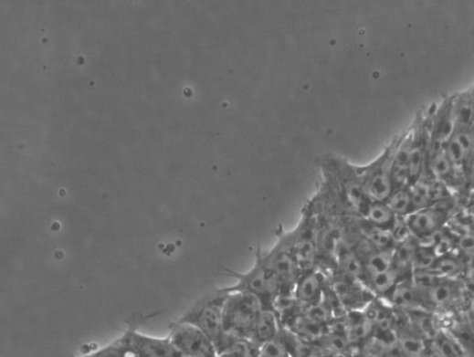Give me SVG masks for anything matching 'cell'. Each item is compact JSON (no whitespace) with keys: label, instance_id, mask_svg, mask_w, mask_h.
I'll return each mask as SVG.
<instances>
[{"label":"cell","instance_id":"1","mask_svg":"<svg viewBox=\"0 0 474 357\" xmlns=\"http://www.w3.org/2000/svg\"><path fill=\"white\" fill-rule=\"evenodd\" d=\"M253 267L246 273L226 268L227 275L237 279L232 287L222 289L226 293H240L255 298L263 310H274L281 293L279 280L275 272L264 262L258 249Z\"/></svg>","mask_w":474,"mask_h":357},{"label":"cell","instance_id":"2","mask_svg":"<svg viewBox=\"0 0 474 357\" xmlns=\"http://www.w3.org/2000/svg\"><path fill=\"white\" fill-rule=\"evenodd\" d=\"M227 293L222 289L199 299L178 320L190 324L205 333L214 343L217 353L226 334L224 331V306Z\"/></svg>","mask_w":474,"mask_h":357},{"label":"cell","instance_id":"3","mask_svg":"<svg viewBox=\"0 0 474 357\" xmlns=\"http://www.w3.org/2000/svg\"><path fill=\"white\" fill-rule=\"evenodd\" d=\"M401 135L395 138L384 152L366 166H356L363 190L373 201H386L394 191L392 162Z\"/></svg>","mask_w":474,"mask_h":357},{"label":"cell","instance_id":"4","mask_svg":"<svg viewBox=\"0 0 474 357\" xmlns=\"http://www.w3.org/2000/svg\"><path fill=\"white\" fill-rule=\"evenodd\" d=\"M462 207L456 197L416 210L406 217L408 228L413 237L426 243L437 233L445 228L455 214Z\"/></svg>","mask_w":474,"mask_h":357},{"label":"cell","instance_id":"5","mask_svg":"<svg viewBox=\"0 0 474 357\" xmlns=\"http://www.w3.org/2000/svg\"><path fill=\"white\" fill-rule=\"evenodd\" d=\"M260 254L279 280L280 295H292L302 270L293 251L290 233L282 234L272 250L267 253L260 251Z\"/></svg>","mask_w":474,"mask_h":357},{"label":"cell","instance_id":"6","mask_svg":"<svg viewBox=\"0 0 474 357\" xmlns=\"http://www.w3.org/2000/svg\"><path fill=\"white\" fill-rule=\"evenodd\" d=\"M290 235L302 272L317 268L319 221L317 213L310 203L304 208L299 226Z\"/></svg>","mask_w":474,"mask_h":357},{"label":"cell","instance_id":"7","mask_svg":"<svg viewBox=\"0 0 474 357\" xmlns=\"http://www.w3.org/2000/svg\"><path fill=\"white\" fill-rule=\"evenodd\" d=\"M261 309L258 301L251 296L227 293L224 306L226 334L248 338L250 330Z\"/></svg>","mask_w":474,"mask_h":357},{"label":"cell","instance_id":"8","mask_svg":"<svg viewBox=\"0 0 474 357\" xmlns=\"http://www.w3.org/2000/svg\"><path fill=\"white\" fill-rule=\"evenodd\" d=\"M435 106L427 113H419L408 131L410 137V170L408 185L412 186L429 173V128Z\"/></svg>","mask_w":474,"mask_h":357},{"label":"cell","instance_id":"9","mask_svg":"<svg viewBox=\"0 0 474 357\" xmlns=\"http://www.w3.org/2000/svg\"><path fill=\"white\" fill-rule=\"evenodd\" d=\"M178 352V357H216L211 340L195 327L176 321L167 336Z\"/></svg>","mask_w":474,"mask_h":357},{"label":"cell","instance_id":"10","mask_svg":"<svg viewBox=\"0 0 474 357\" xmlns=\"http://www.w3.org/2000/svg\"><path fill=\"white\" fill-rule=\"evenodd\" d=\"M447 152L465 180L473 181V123L453 121Z\"/></svg>","mask_w":474,"mask_h":357},{"label":"cell","instance_id":"11","mask_svg":"<svg viewBox=\"0 0 474 357\" xmlns=\"http://www.w3.org/2000/svg\"><path fill=\"white\" fill-rule=\"evenodd\" d=\"M329 287L349 312L363 311L375 299L364 285L354 279L329 274Z\"/></svg>","mask_w":474,"mask_h":357},{"label":"cell","instance_id":"12","mask_svg":"<svg viewBox=\"0 0 474 357\" xmlns=\"http://www.w3.org/2000/svg\"><path fill=\"white\" fill-rule=\"evenodd\" d=\"M454 96L446 98L435 106L429 128V156L446 149L453 129Z\"/></svg>","mask_w":474,"mask_h":357},{"label":"cell","instance_id":"13","mask_svg":"<svg viewBox=\"0 0 474 357\" xmlns=\"http://www.w3.org/2000/svg\"><path fill=\"white\" fill-rule=\"evenodd\" d=\"M380 299L395 310L405 313L429 310L425 299L416 289L412 278L398 281Z\"/></svg>","mask_w":474,"mask_h":357},{"label":"cell","instance_id":"14","mask_svg":"<svg viewBox=\"0 0 474 357\" xmlns=\"http://www.w3.org/2000/svg\"><path fill=\"white\" fill-rule=\"evenodd\" d=\"M374 328V335L389 342L395 341L396 310L381 299L375 298L363 310Z\"/></svg>","mask_w":474,"mask_h":357},{"label":"cell","instance_id":"15","mask_svg":"<svg viewBox=\"0 0 474 357\" xmlns=\"http://www.w3.org/2000/svg\"><path fill=\"white\" fill-rule=\"evenodd\" d=\"M125 334L130 346L139 357H178L168 337H153L132 330Z\"/></svg>","mask_w":474,"mask_h":357},{"label":"cell","instance_id":"16","mask_svg":"<svg viewBox=\"0 0 474 357\" xmlns=\"http://www.w3.org/2000/svg\"><path fill=\"white\" fill-rule=\"evenodd\" d=\"M326 281V275L318 268L303 271L295 284L293 295L303 308L315 305L321 301Z\"/></svg>","mask_w":474,"mask_h":357},{"label":"cell","instance_id":"17","mask_svg":"<svg viewBox=\"0 0 474 357\" xmlns=\"http://www.w3.org/2000/svg\"><path fill=\"white\" fill-rule=\"evenodd\" d=\"M414 212L450 200L455 196L450 190L434 176H424L411 186Z\"/></svg>","mask_w":474,"mask_h":357},{"label":"cell","instance_id":"18","mask_svg":"<svg viewBox=\"0 0 474 357\" xmlns=\"http://www.w3.org/2000/svg\"><path fill=\"white\" fill-rule=\"evenodd\" d=\"M282 328H285L300 338L319 344L328 331L325 326L313 320L303 311L296 314L288 320Z\"/></svg>","mask_w":474,"mask_h":357},{"label":"cell","instance_id":"19","mask_svg":"<svg viewBox=\"0 0 474 357\" xmlns=\"http://www.w3.org/2000/svg\"><path fill=\"white\" fill-rule=\"evenodd\" d=\"M280 329L281 325L276 312L261 309L250 330L248 339L261 346L276 338Z\"/></svg>","mask_w":474,"mask_h":357},{"label":"cell","instance_id":"20","mask_svg":"<svg viewBox=\"0 0 474 357\" xmlns=\"http://www.w3.org/2000/svg\"><path fill=\"white\" fill-rule=\"evenodd\" d=\"M410 170L409 131L401 135L399 144L392 162V181L394 190L408 185Z\"/></svg>","mask_w":474,"mask_h":357},{"label":"cell","instance_id":"21","mask_svg":"<svg viewBox=\"0 0 474 357\" xmlns=\"http://www.w3.org/2000/svg\"><path fill=\"white\" fill-rule=\"evenodd\" d=\"M344 324L353 351L374 336V328L363 311L349 312L344 318Z\"/></svg>","mask_w":474,"mask_h":357},{"label":"cell","instance_id":"22","mask_svg":"<svg viewBox=\"0 0 474 357\" xmlns=\"http://www.w3.org/2000/svg\"><path fill=\"white\" fill-rule=\"evenodd\" d=\"M279 334L290 357H321L326 355L318 344L303 340L285 328L281 327Z\"/></svg>","mask_w":474,"mask_h":357},{"label":"cell","instance_id":"23","mask_svg":"<svg viewBox=\"0 0 474 357\" xmlns=\"http://www.w3.org/2000/svg\"><path fill=\"white\" fill-rule=\"evenodd\" d=\"M424 357H468L463 349L448 334L441 331L427 341Z\"/></svg>","mask_w":474,"mask_h":357},{"label":"cell","instance_id":"24","mask_svg":"<svg viewBox=\"0 0 474 357\" xmlns=\"http://www.w3.org/2000/svg\"><path fill=\"white\" fill-rule=\"evenodd\" d=\"M385 202L398 218L408 217L414 212L413 194L409 185L395 189Z\"/></svg>","mask_w":474,"mask_h":357},{"label":"cell","instance_id":"25","mask_svg":"<svg viewBox=\"0 0 474 357\" xmlns=\"http://www.w3.org/2000/svg\"><path fill=\"white\" fill-rule=\"evenodd\" d=\"M372 225L390 232L396 216L385 201H372L363 217Z\"/></svg>","mask_w":474,"mask_h":357},{"label":"cell","instance_id":"26","mask_svg":"<svg viewBox=\"0 0 474 357\" xmlns=\"http://www.w3.org/2000/svg\"><path fill=\"white\" fill-rule=\"evenodd\" d=\"M71 357H139L129 344L126 334L98 350Z\"/></svg>","mask_w":474,"mask_h":357},{"label":"cell","instance_id":"27","mask_svg":"<svg viewBox=\"0 0 474 357\" xmlns=\"http://www.w3.org/2000/svg\"><path fill=\"white\" fill-rule=\"evenodd\" d=\"M258 357H290L280 334L260 346Z\"/></svg>","mask_w":474,"mask_h":357},{"label":"cell","instance_id":"28","mask_svg":"<svg viewBox=\"0 0 474 357\" xmlns=\"http://www.w3.org/2000/svg\"><path fill=\"white\" fill-rule=\"evenodd\" d=\"M216 357H237L236 355L228 352L217 354Z\"/></svg>","mask_w":474,"mask_h":357},{"label":"cell","instance_id":"29","mask_svg":"<svg viewBox=\"0 0 474 357\" xmlns=\"http://www.w3.org/2000/svg\"><path fill=\"white\" fill-rule=\"evenodd\" d=\"M391 357H404V356L400 353V352H398L395 353L394 355H392Z\"/></svg>","mask_w":474,"mask_h":357},{"label":"cell","instance_id":"30","mask_svg":"<svg viewBox=\"0 0 474 357\" xmlns=\"http://www.w3.org/2000/svg\"><path fill=\"white\" fill-rule=\"evenodd\" d=\"M321 357H331V356H330V355H323V356H321Z\"/></svg>","mask_w":474,"mask_h":357}]
</instances>
